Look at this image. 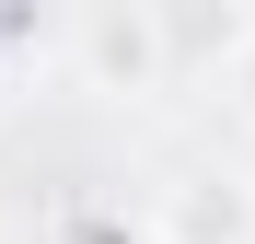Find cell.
I'll use <instances>...</instances> for the list:
<instances>
[{
  "label": "cell",
  "instance_id": "cell-1",
  "mask_svg": "<svg viewBox=\"0 0 255 244\" xmlns=\"http://www.w3.org/2000/svg\"><path fill=\"white\" fill-rule=\"evenodd\" d=\"M151 244H255V186L221 175V163H197L151 198Z\"/></svg>",
  "mask_w": 255,
  "mask_h": 244
},
{
  "label": "cell",
  "instance_id": "cell-2",
  "mask_svg": "<svg viewBox=\"0 0 255 244\" xmlns=\"http://www.w3.org/2000/svg\"><path fill=\"white\" fill-rule=\"evenodd\" d=\"M81 70H93V93H162L174 35H162L151 12H93L81 23Z\"/></svg>",
  "mask_w": 255,
  "mask_h": 244
},
{
  "label": "cell",
  "instance_id": "cell-3",
  "mask_svg": "<svg viewBox=\"0 0 255 244\" xmlns=\"http://www.w3.org/2000/svg\"><path fill=\"white\" fill-rule=\"evenodd\" d=\"M221 70H232V105L255 116V23H232V35H221Z\"/></svg>",
  "mask_w": 255,
  "mask_h": 244
}]
</instances>
